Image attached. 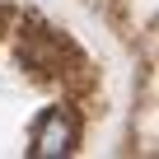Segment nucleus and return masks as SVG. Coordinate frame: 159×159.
<instances>
[{"label":"nucleus","instance_id":"obj_1","mask_svg":"<svg viewBox=\"0 0 159 159\" xmlns=\"http://www.w3.org/2000/svg\"><path fill=\"white\" fill-rule=\"evenodd\" d=\"M80 140V122L66 112V108H42V117L33 122V140H28V154L33 159H61L70 154Z\"/></svg>","mask_w":159,"mask_h":159}]
</instances>
